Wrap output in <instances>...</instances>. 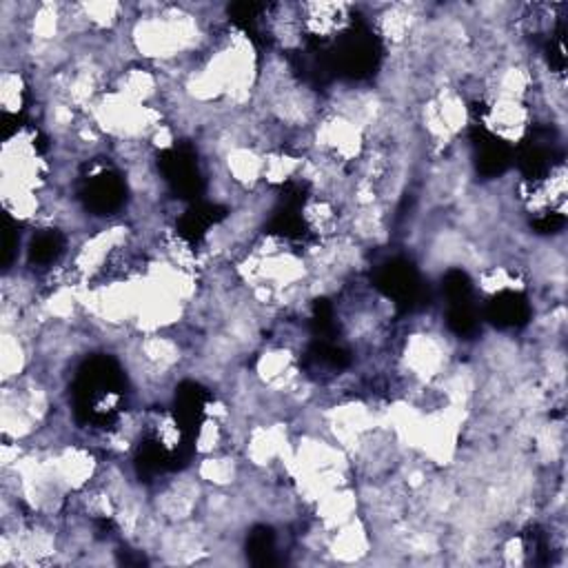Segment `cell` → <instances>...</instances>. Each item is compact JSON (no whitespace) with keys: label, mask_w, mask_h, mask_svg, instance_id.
Here are the masks:
<instances>
[{"label":"cell","mask_w":568,"mask_h":568,"mask_svg":"<svg viewBox=\"0 0 568 568\" xmlns=\"http://www.w3.org/2000/svg\"><path fill=\"white\" fill-rule=\"evenodd\" d=\"M481 122L497 140L517 144L519 140H524V135L532 124V109L524 100L493 98V100H486Z\"/></svg>","instance_id":"cell-1"},{"label":"cell","mask_w":568,"mask_h":568,"mask_svg":"<svg viewBox=\"0 0 568 568\" xmlns=\"http://www.w3.org/2000/svg\"><path fill=\"white\" fill-rule=\"evenodd\" d=\"M373 552V528L371 524L355 515L346 524L328 532L326 557L339 564H359Z\"/></svg>","instance_id":"cell-2"},{"label":"cell","mask_w":568,"mask_h":568,"mask_svg":"<svg viewBox=\"0 0 568 568\" xmlns=\"http://www.w3.org/2000/svg\"><path fill=\"white\" fill-rule=\"evenodd\" d=\"M297 9L304 33L317 40H333L351 27L353 7L346 2H302Z\"/></svg>","instance_id":"cell-3"},{"label":"cell","mask_w":568,"mask_h":568,"mask_svg":"<svg viewBox=\"0 0 568 568\" xmlns=\"http://www.w3.org/2000/svg\"><path fill=\"white\" fill-rule=\"evenodd\" d=\"M373 20H375L377 36L395 51V49H404L408 44L413 31L424 20V16L417 4L390 2V4L377 7Z\"/></svg>","instance_id":"cell-4"},{"label":"cell","mask_w":568,"mask_h":568,"mask_svg":"<svg viewBox=\"0 0 568 568\" xmlns=\"http://www.w3.org/2000/svg\"><path fill=\"white\" fill-rule=\"evenodd\" d=\"M311 506L317 524L331 532L337 526L353 519L362 504H359V493L351 484H344L333 490H326Z\"/></svg>","instance_id":"cell-5"},{"label":"cell","mask_w":568,"mask_h":568,"mask_svg":"<svg viewBox=\"0 0 568 568\" xmlns=\"http://www.w3.org/2000/svg\"><path fill=\"white\" fill-rule=\"evenodd\" d=\"M195 475L200 477L202 484L229 490L231 486L240 484L242 468L231 450H220V453L202 455V459L195 468Z\"/></svg>","instance_id":"cell-6"},{"label":"cell","mask_w":568,"mask_h":568,"mask_svg":"<svg viewBox=\"0 0 568 568\" xmlns=\"http://www.w3.org/2000/svg\"><path fill=\"white\" fill-rule=\"evenodd\" d=\"M31 344L18 331H2L0 339V368L2 382H13L27 373Z\"/></svg>","instance_id":"cell-7"},{"label":"cell","mask_w":568,"mask_h":568,"mask_svg":"<svg viewBox=\"0 0 568 568\" xmlns=\"http://www.w3.org/2000/svg\"><path fill=\"white\" fill-rule=\"evenodd\" d=\"M29 80L22 69H4L0 75V104L4 115H18L24 109Z\"/></svg>","instance_id":"cell-8"},{"label":"cell","mask_w":568,"mask_h":568,"mask_svg":"<svg viewBox=\"0 0 568 568\" xmlns=\"http://www.w3.org/2000/svg\"><path fill=\"white\" fill-rule=\"evenodd\" d=\"M84 16L95 33L113 31L124 22V4L113 2V0H93V2H82Z\"/></svg>","instance_id":"cell-9"}]
</instances>
